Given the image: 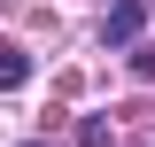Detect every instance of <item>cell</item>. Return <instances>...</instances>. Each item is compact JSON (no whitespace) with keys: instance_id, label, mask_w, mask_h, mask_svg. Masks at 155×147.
<instances>
[{"instance_id":"6da1fadb","label":"cell","mask_w":155,"mask_h":147,"mask_svg":"<svg viewBox=\"0 0 155 147\" xmlns=\"http://www.w3.org/2000/svg\"><path fill=\"white\" fill-rule=\"evenodd\" d=\"M140 23H147V0H116V8H109V23H101V39L132 47V39H140Z\"/></svg>"},{"instance_id":"7a4b0ae2","label":"cell","mask_w":155,"mask_h":147,"mask_svg":"<svg viewBox=\"0 0 155 147\" xmlns=\"http://www.w3.org/2000/svg\"><path fill=\"white\" fill-rule=\"evenodd\" d=\"M23 85H31V54L0 39V93H23Z\"/></svg>"},{"instance_id":"3957f363","label":"cell","mask_w":155,"mask_h":147,"mask_svg":"<svg viewBox=\"0 0 155 147\" xmlns=\"http://www.w3.org/2000/svg\"><path fill=\"white\" fill-rule=\"evenodd\" d=\"M132 77H155V47H132Z\"/></svg>"},{"instance_id":"277c9868","label":"cell","mask_w":155,"mask_h":147,"mask_svg":"<svg viewBox=\"0 0 155 147\" xmlns=\"http://www.w3.org/2000/svg\"><path fill=\"white\" fill-rule=\"evenodd\" d=\"M23 147H47V139H23Z\"/></svg>"}]
</instances>
